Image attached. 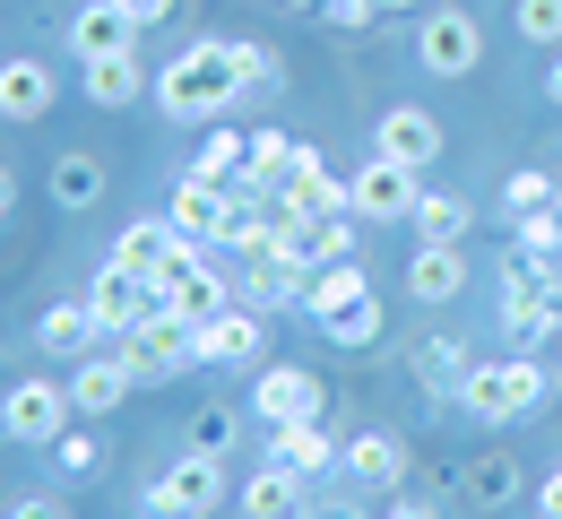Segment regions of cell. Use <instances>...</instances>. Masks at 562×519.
I'll return each mask as SVG.
<instances>
[{
	"label": "cell",
	"mask_w": 562,
	"mask_h": 519,
	"mask_svg": "<svg viewBox=\"0 0 562 519\" xmlns=\"http://www.w3.org/2000/svg\"><path fill=\"white\" fill-rule=\"evenodd\" d=\"M70 381H44V372H35V381H9V390H0V433H9V442H61V433H70Z\"/></svg>",
	"instance_id": "7"
},
{
	"label": "cell",
	"mask_w": 562,
	"mask_h": 519,
	"mask_svg": "<svg viewBox=\"0 0 562 519\" xmlns=\"http://www.w3.org/2000/svg\"><path fill=\"white\" fill-rule=\"evenodd\" d=\"M372 148L381 156H398V165H432V156H441V122H432V113H424V104H390V113H381V131H372Z\"/></svg>",
	"instance_id": "19"
},
{
	"label": "cell",
	"mask_w": 562,
	"mask_h": 519,
	"mask_svg": "<svg viewBox=\"0 0 562 519\" xmlns=\"http://www.w3.org/2000/svg\"><path fill=\"white\" fill-rule=\"evenodd\" d=\"M139 87H156L147 61H139V44H131V53H95V61H78V95H87V104H104V113H122Z\"/></svg>",
	"instance_id": "17"
},
{
	"label": "cell",
	"mask_w": 562,
	"mask_h": 519,
	"mask_svg": "<svg viewBox=\"0 0 562 519\" xmlns=\"http://www.w3.org/2000/svg\"><path fill=\"white\" fill-rule=\"evenodd\" d=\"M234 78H243V95L278 87V53H269V44H234Z\"/></svg>",
	"instance_id": "34"
},
{
	"label": "cell",
	"mask_w": 562,
	"mask_h": 519,
	"mask_svg": "<svg viewBox=\"0 0 562 519\" xmlns=\"http://www.w3.org/2000/svg\"><path fill=\"white\" fill-rule=\"evenodd\" d=\"M234 295L251 303V312H303V303H312V269H303V260H285V251H243Z\"/></svg>",
	"instance_id": "10"
},
{
	"label": "cell",
	"mask_w": 562,
	"mask_h": 519,
	"mask_svg": "<svg viewBox=\"0 0 562 519\" xmlns=\"http://www.w3.org/2000/svg\"><path fill=\"white\" fill-rule=\"evenodd\" d=\"M546 398H554V364H537L528 347L502 356V364H476L468 381H459V407H468L476 425H528Z\"/></svg>",
	"instance_id": "2"
},
{
	"label": "cell",
	"mask_w": 562,
	"mask_h": 519,
	"mask_svg": "<svg viewBox=\"0 0 562 519\" xmlns=\"http://www.w3.org/2000/svg\"><path fill=\"white\" fill-rule=\"evenodd\" d=\"M243 165H251V139L225 131V122H209V139H200V156H191V173H200V182H243Z\"/></svg>",
	"instance_id": "28"
},
{
	"label": "cell",
	"mask_w": 562,
	"mask_h": 519,
	"mask_svg": "<svg viewBox=\"0 0 562 519\" xmlns=\"http://www.w3.org/2000/svg\"><path fill=\"white\" fill-rule=\"evenodd\" d=\"M9 519H78V511H70V503H53V494H26Z\"/></svg>",
	"instance_id": "37"
},
{
	"label": "cell",
	"mask_w": 562,
	"mask_h": 519,
	"mask_svg": "<svg viewBox=\"0 0 562 519\" xmlns=\"http://www.w3.org/2000/svg\"><path fill=\"white\" fill-rule=\"evenodd\" d=\"M537 511H546V519H562V467L546 476V485H537Z\"/></svg>",
	"instance_id": "40"
},
{
	"label": "cell",
	"mask_w": 562,
	"mask_h": 519,
	"mask_svg": "<svg viewBox=\"0 0 562 519\" xmlns=\"http://www.w3.org/2000/svg\"><path fill=\"white\" fill-rule=\"evenodd\" d=\"M407 364H416V381L432 390V398H459V381L476 372V347L441 329V338H416V356H407Z\"/></svg>",
	"instance_id": "25"
},
{
	"label": "cell",
	"mask_w": 562,
	"mask_h": 519,
	"mask_svg": "<svg viewBox=\"0 0 562 519\" xmlns=\"http://www.w3.org/2000/svg\"><path fill=\"white\" fill-rule=\"evenodd\" d=\"M554 200H562V182H554V173H537V165L502 182V208H510V217H537V208H554Z\"/></svg>",
	"instance_id": "32"
},
{
	"label": "cell",
	"mask_w": 562,
	"mask_h": 519,
	"mask_svg": "<svg viewBox=\"0 0 562 519\" xmlns=\"http://www.w3.org/2000/svg\"><path fill=\"white\" fill-rule=\"evenodd\" d=\"M381 9H424V0H381Z\"/></svg>",
	"instance_id": "44"
},
{
	"label": "cell",
	"mask_w": 562,
	"mask_h": 519,
	"mask_svg": "<svg viewBox=\"0 0 562 519\" xmlns=\"http://www.w3.org/2000/svg\"><path fill=\"white\" fill-rule=\"evenodd\" d=\"M338 476H347L355 494H398V485H407V442H398V433H347Z\"/></svg>",
	"instance_id": "14"
},
{
	"label": "cell",
	"mask_w": 562,
	"mask_h": 519,
	"mask_svg": "<svg viewBox=\"0 0 562 519\" xmlns=\"http://www.w3.org/2000/svg\"><path fill=\"white\" fill-rule=\"evenodd\" d=\"M225 442H234V416H225V407H200V416H191V450L225 459Z\"/></svg>",
	"instance_id": "36"
},
{
	"label": "cell",
	"mask_w": 562,
	"mask_h": 519,
	"mask_svg": "<svg viewBox=\"0 0 562 519\" xmlns=\"http://www.w3.org/2000/svg\"><path fill=\"white\" fill-rule=\"evenodd\" d=\"M251 407H260V425H321V381L303 364H260L251 372Z\"/></svg>",
	"instance_id": "13"
},
{
	"label": "cell",
	"mask_w": 562,
	"mask_h": 519,
	"mask_svg": "<svg viewBox=\"0 0 562 519\" xmlns=\"http://www.w3.org/2000/svg\"><path fill=\"white\" fill-rule=\"evenodd\" d=\"M200 364H269V312H251V303H225L216 320H200Z\"/></svg>",
	"instance_id": "11"
},
{
	"label": "cell",
	"mask_w": 562,
	"mask_h": 519,
	"mask_svg": "<svg viewBox=\"0 0 562 519\" xmlns=\"http://www.w3.org/2000/svg\"><path fill=\"white\" fill-rule=\"evenodd\" d=\"M53 459H61V476H95V467H104V442H95V433H61Z\"/></svg>",
	"instance_id": "35"
},
{
	"label": "cell",
	"mask_w": 562,
	"mask_h": 519,
	"mask_svg": "<svg viewBox=\"0 0 562 519\" xmlns=\"http://www.w3.org/2000/svg\"><path fill=\"white\" fill-rule=\"evenodd\" d=\"M407 225H416V242H468V225H476V217H468L459 191H424Z\"/></svg>",
	"instance_id": "29"
},
{
	"label": "cell",
	"mask_w": 562,
	"mask_h": 519,
	"mask_svg": "<svg viewBox=\"0 0 562 519\" xmlns=\"http://www.w3.org/2000/svg\"><path fill=\"white\" fill-rule=\"evenodd\" d=\"M104 329H95V312H87V295H70V303H53L44 320H35V347L44 356H87Z\"/></svg>",
	"instance_id": "26"
},
{
	"label": "cell",
	"mask_w": 562,
	"mask_h": 519,
	"mask_svg": "<svg viewBox=\"0 0 562 519\" xmlns=\"http://www.w3.org/2000/svg\"><path fill=\"white\" fill-rule=\"evenodd\" d=\"M329 18H338V26H372V18H381V0H329Z\"/></svg>",
	"instance_id": "38"
},
{
	"label": "cell",
	"mask_w": 562,
	"mask_h": 519,
	"mask_svg": "<svg viewBox=\"0 0 562 519\" xmlns=\"http://www.w3.org/2000/svg\"><path fill=\"white\" fill-rule=\"evenodd\" d=\"M416 61H424V78H476L485 26H476L468 9H432V18L416 26Z\"/></svg>",
	"instance_id": "9"
},
{
	"label": "cell",
	"mask_w": 562,
	"mask_h": 519,
	"mask_svg": "<svg viewBox=\"0 0 562 519\" xmlns=\"http://www.w3.org/2000/svg\"><path fill=\"white\" fill-rule=\"evenodd\" d=\"M9 208H18V173L0 165V225H9Z\"/></svg>",
	"instance_id": "42"
},
{
	"label": "cell",
	"mask_w": 562,
	"mask_h": 519,
	"mask_svg": "<svg viewBox=\"0 0 562 519\" xmlns=\"http://www.w3.org/2000/svg\"><path fill=\"white\" fill-rule=\"evenodd\" d=\"M234 95H243L234 44H191V53H173V61L156 70V113H165V122H216Z\"/></svg>",
	"instance_id": "1"
},
{
	"label": "cell",
	"mask_w": 562,
	"mask_h": 519,
	"mask_svg": "<svg viewBox=\"0 0 562 519\" xmlns=\"http://www.w3.org/2000/svg\"><path fill=\"white\" fill-rule=\"evenodd\" d=\"M329 519H363V511H329Z\"/></svg>",
	"instance_id": "45"
},
{
	"label": "cell",
	"mask_w": 562,
	"mask_h": 519,
	"mask_svg": "<svg viewBox=\"0 0 562 519\" xmlns=\"http://www.w3.org/2000/svg\"><path fill=\"white\" fill-rule=\"evenodd\" d=\"M510 26H519L528 44H546V53H562V0H519V9H510Z\"/></svg>",
	"instance_id": "33"
},
{
	"label": "cell",
	"mask_w": 562,
	"mask_h": 519,
	"mask_svg": "<svg viewBox=\"0 0 562 519\" xmlns=\"http://www.w3.org/2000/svg\"><path fill=\"white\" fill-rule=\"evenodd\" d=\"M459 485H468V503H476V511H502V503L519 494V467L493 450V459H468V476H459Z\"/></svg>",
	"instance_id": "31"
},
{
	"label": "cell",
	"mask_w": 562,
	"mask_h": 519,
	"mask_svg": "<svg viewBox=\"0 0 562 519\" xmlns=\"http://www.w3.org/2000/svg\"><path fill=\"white\" fill-rule=\"evenodd\" d=\"M113 9H122V18H139V26H165V18H173V0H113Z\"/></svg>",
	"instance_id": "39"
},
{
	"label": "cell",
	"mask_w": 562,
	"mask_h": 519,
	"mask_svg": "<svg viewBox=\"0 0 562 519\" xmlns=\"http://www.w3.org/2000/svg\"><path fill=\"white\" fill-rule=\"evenodd\" d=\"M554 347H562V338H554ZM554 372H562V364H554Z\"/></svg>",
	"instance_id": "46"
},
{
	"label": "cell",
	"mask_w": 562,
	"mask_h": 519,
	"mask_svg": "<svg viewBox=\"0 0 562 519\" xmlns=\"http://www.w3.org/2000/svg\"><path fill=\"white\" fill-rule=\"evenodd\" d=\"M131 390H139V381H131L122 356H78V372H70V407L78 416H113Z\"/></svg>",
	"instance_id": "20"
},
{
	"label": "cell",
	"mask_w": 562,
	"mask_h": 519,
	"mask_svg": "<svg viewBox=\"0 0 562 519\" xmlns=\"http://www.w3.org/2000/svg\"><path fill=\"white\" fill-rule=\"evenodd\" d=\"M156 303H165V295H156L147 278H131V269H113V260L87 278V312H95V329H104V338H131Z\"/></svg>",
	"instance_id": "12"
},
{
	"label": "cell",
	"mask_w": 562,
	"mask_h": 519,
	"mask_svg": "<svg viewBox=\"0 0 562 519\" xmlns=\"http://www.w3.org/2000/svg\"><path fill=\"white\" fill-rule=\"evenodd\" d=\"M53 200H61V208H95V200H104V165L87 148H61L53 156Z\"/></svg>",
	"instance_id": "27"
},
{
	"label": "cell",
	"mask_w": 562,
	"mask_h": 519,
	"mask_svg": "<svg viewBox=\"0 0 562 519\" xmlns=\"http://www.w3.org/2000/svg\"><path fill=\"white\" fill-rule=\"evenodd\" d=\"M294 260H303V269L355 260V234H347V217H312V225H294Z\"/></svg>",
	"instance_id": "30"
},
{
	"label": "cell",
	"mask_w": 562,
	"mask_h": 519,
	"mask_svg": "<svg viewBox=\"0 0 562 519\" xmlns=\"http://www.w3.org/2000/svg\"><path fill=\"white\" fill-rule=\"evenodd\" d=\"M53 95H61V87H53L44 61H26V53H18V61H0V122H44V113H53Z\"/></svg>",
	"instance_id": "23"
},
{
	"label": "cell",
	"mask_w": 562,
	"mask_h": 519,
	"mask_svg": "<svg viewBox=\"0 0 562 519\" xmlns=\"http://www.w3.org/2000/svg\"><path fill=\"white\" fill-rule=\"evenodd\" d=\"M61 35H70L78 61H95V53H131V44H139V18H122L113 0H87L70 26H61Z\"/></svg>",
	"instance_id": "21"
},
{
	"label": "cell",
	"mask_w": 562,
	"mask_h": 519,
	"mask_svg": "<svg viewBox=\"0 0 562 519\" xmlns=\"http://www.w3.org/2000/svg\"><path fill=\"white\" fill-rule=\"evenodd\" d=\"M209 503H225V459H209V450H182L165 476H147V494H139L147 519H209Z\"/></svg>",
	"instance_id": "6"
},
{
	"label": "cell",
	"mask_w": 562,
	"mask_h": 519,
	"mask_svg": "<svg viewBox=\"0 0 562 519\" xmlns=\"http://www.w3.org/2000/svg\"><path fill=\"white\" fill-rule=\"evenodd\" d=\"M303 312L321 320L329 347H372V338H381V295H372L363 260H329V269H312V303H303Z\"/></svg>",
	"instance_id": "3"
},
{
	"label": "cell",
	"mask_w": 562,
	"mask_h": 519,
	"mask_svg": "<svg viewBox=\"0 0 562 519\" xmlns=\"http://www.w3.org/2000/svg\"><path fill=\"white\" fill-rule=\"evenodd\" d=\"M234 511L243 519H312V476H294V467H251L243 476V494H234Z\"/></svg>",
	"instance_id": "16"
},
{
	"label": "cell",
	"mask_w": 562,
	"mask_h": 519,
	"mask_svg": "<svg viewBox=\"0 0 562 519\" xmlns=\"http://www.w3.org/2000/svg\"><path fill=\"white\" fill-rule=\"evenodd\" d=\"M122 364H131V381H182V372H200V320H182L173 303H156L139 329L122 338Z\"/></svg>",
	"instance_id": "4"
},
{
	"label": "cell",
	"mask_w": 562,
	"mask_h": 519,
	"mask_svg": "<svg viewBox=\"0 0 562 519\" xmlns=\"http://www.w3.org/2000/svg\"><path fill=\"white\" fill-rule=\"evenodd\" d=\"M156 295L173 303L182 320H216L225 303H243V295H234V278L216 269V251H209V242H191V234H182V242H173V260L156 269Z\"/></svg>",
	"instance_id": "5"
},
{
	"label": "cell",
	"mask_w": 562,
	"mask_h": 519,
	"mask_svg": "<svg viewBox=\"0 0 562 519\" xmlns=\"http://www.w3.org/2000/svg\"><path fill=\"white\" fill-rule=\"evenodd\" d=\"M347 191H355V217H372V225H407V217H416V200H424V173L372 148L363 165H355Z\"/></svg>",
	"instance_id": "8"
},
{
	"label": "cell",
	"mask_w": 562,
	"mask_h": 519,
	"mask_svg": "<svg viewBox=\"0 0 562 519\" xmlns=\"http://www.w3.org/2000/svg\"><path fill=\"white\" fill-rule=\"evenodd\" d=\"M173 242H182V234H173V217H139V225H122V234H113V269H131V278H147V286H156V269L173 260Z\"/></svg>",
	"instance_id": "24"
},
{
	"label": "cell",
	"mask_w": 562,
	"mask_h": 519,
	"mask_svg": "<svg viewBox=\"0 0 562 519\" xmlns=\"http://www.w3.org/2000/svg\"><path fill=\"white\" fill-rule=\"evenodd\" d=\"M381 519H441V511H432V503H390Z\"/></svg>",
	"instance_id": "41"
},
{
	"label": "cell",
	"mask_w": 562,
	"mask_h": 519,
	"mask_svg": "<svg viewBox=\"0 0 562 519\" xmlns=\"http://www.w3.org/2000/svg\"><path fill=\"white\" fill-rule=\"evenodd\" d=\"M407 295L416 303H459L468 295V251H459V242H416V251H407Z\"/></svg>",
	"instance_id": "18"
},
{
	"label": "cell",
	"mask_w": 562,
	"mask_h": 519,
	"mask_svg": "<svg viewBox=\"0 0 562 519\" xmlns=\"http://www.w3.org/2000/svg\"><path fill=\"white\" fill-rule=\"evenodd\" d=\"M338 433H321V425H269V459L294 467V476H338Z\"/></svg>",
	"instance_id": "22"
},
{
	"label": "cell",
	"mask_w": 562,
	"mask_h": 519,
	"mask_svg": "<svg viewBox=\"0 0 562 519\" xmlns=\"http://www.w3.org/2000/svg\"><path fill=\"white\" fill-rule=\"evenodd\" d=\"M546 95H554V104H562V53H554V70H546Z\"/></svg>",
	"instance_id": "43"
},
{
	"label": "cell",
	"mask_w": 562,
	"mask_h": 519,
	"mask_svg": "<svg viewBox=\"0 0 562 519\" xmlns=\"http://www.w3.org/2000/svg\"><path fill=\"white\" fill-rule=\"evenodd\" d=\"M165 217H173V234H191V242H225V225H234V191H225V182H200V173H182L173 200H165Z\"/></svg>",
	"instance_id": "15"
}]
</instances>
